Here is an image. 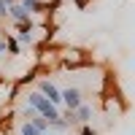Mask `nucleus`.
<instances>
[{"instance_id": "f257e3e1", "label": "nucleus", "mask_w": 135, "mask_h": 135, "mask_svg": "<svg viewBox=\"0 0 135 135\" xmlns=\"http://www.w3.org/2000/svg\"><path fill=\"white\" fill-rule=\"evenodd\" d=\"M35 89L49 100L51 105H57V108H62V97H60V86L51 81V78H38V84H35Z\"/></svg>"}, {"instance_id": "f03ea898", "label": "nucleus", "mask_w": 135, "mask_h": 135, "mask_svg": "<svg viewBox=\"0 0 135 135\" xmlns=\"http://www.w3.org/2000/svg\"><path fill=\"white\" fill-rule=\"evenodd\" d=\"M60 97H62V108L76 111L78 105L84 103V89L81 86H62L60 89Z\"/></svg>"}, {"instance_id": "7ed1b4c3", "label": "nucleus", "mask_w": 135, "mask_h": 135, "mask_svg": "<svg viewBox=\"0 0 135 135\" xmlns=\"http://www.w3.org/2000/svg\"><path fill=\"white\" fill-rule=\"evenodd\" d=\"M11 27L16 30L14 38H16V43L22 49L25 46H35V43H32V22H19V25H11Z\"/></svg>"}, {"instance_id": "20e7f679", "label": "nucleus", "mask_w": 135, "mask_h": 135, "mask_svg": "<svg viewBox=\"0 0 135 135\" xmlns=\"http://www.w3.org/2000/svg\"><path fill=\"white\" fill-rule=\"evenodd\" d=\"M103 111H105V114L108 116H122V114H124V111H127V103H124V100H122V97H103Z\"/></svg>"}, {"instance_id": "39448f33", "label": "nucleus", "mask_w": 135, "mask_h": 135, "mask_svg": "<svg viewBox=\"0 0 135 135\" xmlns=\"http://www.w3.org/2000/svg\"><path fill=\"white\" fill-rule=\"evenodd\" d=\"M73 116H76V124H92V119H95V105H89L86 100H84V103L73 111Z\"/></svg>"}, {"instance_id": "423d86ee", "label": "nucleus", "mask_w": 135, "mask_h": 135, "mask_svg": "<svg viewBox=\"0 0 135 135\" xmlns=\"http://www.w3.org/2000/svg\"><path fill=\"white\" fill-rule=\"evenodd\" d=\"M8 22H11V25H19V22H30V14H27V8L22 6L19 0L8 6Z\"/></svg>"}, {"instance_id": "0eeeda50", "label": "nucleus", "mask_w": 135, "mask_h": 135, "mask_svg": "<svg viewBox=\"0 0 135 135\" xmlns=\"http://www.w3.org/2000/svg\"><path fill=\"white\" fill-rule=\"evenodd\" d=\"M25 122H30V124H32V127H35V130H38L41 135H46V132H49V122H46V119H43V116H38V114H35V116H32V119H25Z\"/></svg>"}, {"instance_id": "6e6552de", "label": "nucleus", "mask_w": 135, "mask_h": 135, "mask_svg": "<svg viewBox=\"0 0 135 135\" xmlns=\"http://www.w3.org/2000/svg\"><path fill=\"white\" fill-rule=\"evenodd\" d=\"M65 130H70V124L60 116V119H54V122H49V132L51 135H60V132H65Z\"/></svg>"}, {"instance_id": "1a4fd4ad", "label": "nucleus", "mask_w": 135, "mask_h": 135, "mask_svg": "<svg viewBox=\"0 0 135 135\" xmlns=\"http://www.w3.org/2000/svg\"><path fill=\"white\" fill-rule=\"evenodd\" d=\"M6 19H8V6L0 0V22H6Z\"/></svg>"}, {"instance_id": "9d476101", "label": "nucleus", "mask_w": 135, "mask_h": 135, "mask_svg": "<svg viewBox=\"0 0 135 135\" xmlns=\"http://www.w3.org/2000/svg\"><path fill=\"white\" fill-rule=\"evenodd\" d=\"M78 135H95V127L92 124H81V132Z\"/></svg>"}, {"instance_id": "9b49d317", "label": "nucleus", "mask_w": 135, "mask_h": 135, "mask_svg": "<svg viewBox=\"0 0 135 135\" xmlns=\"http://www.w3.org/2000/svg\"><path fill=\"white\" fill-rule=\"evenodd\" d=\"M6 54H8V51H6V41L0 38V57H6Z\"/></svg>"}, {"instance_id": "f8f14e48", "label": "nucleus", "mask_w": 135, "mask_h": 135, "mask_svg": "<svg viewBox=\"0 0 135 135\" xmlns=\"http://www.w3.org/2000/svg\"><path fill=\"white\" fill-rule=\"evenodd\" d=\"M46 135H51V132H46Z\"/></svg>"}]
</instances>
